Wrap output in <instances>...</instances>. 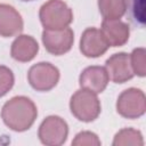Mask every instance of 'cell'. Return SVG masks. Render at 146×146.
Instances as JSON below:
<instances>
[{
  "label": "cell",
  "instance_id": "cell-10",
  "mask_svg": "<svg viewBox=\"0 0 146 146\" xmlns=\"http://www.w3.org/2000/svg\"><path fill=\"white\" fill-rule=\"evenodd\" d=\"M108 82L110 78L106 68L98 65L86 67L79 76L80 87L94 91L95 94H102L106 89Z\"/></svg>",
  "mask_w": 146,
  "mask_h": 146
},
{
  "label": "cell",
  "instance_id": "cell-2",
  "mask_svg": "<svg viewBox=\"0 0 146 146\" xmlns=\"http://www.w3.org/2000/svg\"><path fill=\"white\" fill-rule=\"evenodd\" d=\"M44 30H62L73 22V11L63 0H48L39 10Z\"/></svg>",
  "mask_w": 146,
  "mask_h": 146
},
{
  "label": "cell",
  "instance_id": "cell-1",
  "mask_svg": "<svg viewBox=\"0 0 146 146\" xmlns=\"http://www.w3.org/2000/svg\"><path fill=\"white\" fill-rule=\"evenodd\" d=\"M38 116V108L33 100L26 96H15L7 100L1 110L3 123L13 131L29 130Z\"/></svg>",
  "mask_w": 146,
  "mask_h": 146
},
{
  "label": "cell",
  "instance_id": "cell-12",
  "mask_svg": "<svg viewBox=\"0 0 146 146\" xmlns=\"http://www.w3.org/2000/svg\"><path fill=\"white\" fill-rule=\"evenodd\" d=\"M100 31L110 47H121L129 40L130 27L121 19H103Z\"/></svg>",
  "mask_w": 146,
  "mask_h": 146
},
{
  "label": "cell",
  "instance_id": "cell-15",
  "mask_svg": "<svg viewBox=\"0 0 146 146\" xmlns=\"http://www.w3.org/2000/svg\"><path fill=\"white\" fill-rule=\"evenodd\" d=\"M113 146H143L144 139L139 130L132 128L121 129L113 139Z\"/></svg>",
  "mask_w": 146,
  "mask_h": 146
},
{
  "label": "cell",
  "instance_id": "cell-7",
  "mask_svg": "<svg viewBox=\"0 0 146 146\" xmlns=\"http://www.w3.org/2000/svg\"><path fill=\"white\" fill-rule=\"evenodd\" d=\"M41 39L49 54L60 56L71 50L74 42V32L68 26L62 30H43Z\"/></svg>",
  "mask_w": 146,
  "mask_h": 146
},
{
  "label": "cell",
  "instance_id": "cell-17",
  "mask_svg": "<svg viewBox=\"0 0 146 146\" xmlns=\"http://www.w3.org/2000/svg\"><path fill=\"white\" fill-rule=\"evenodd\" d=\"M15 76L13 71L5 65H0V98L8 94L13 88Z\"/></svg>",
  "mask_w": 146,
  "mask_h": 146
},
{
  "label": "cell",
  "instance_id": "cell-19",
  "mask_svg": "<svg viewBox=\"0 0 146 146\" xmlns=\"http://www.w3.org/2000/svg\"><path fill=\"white\" fill-rule=\"evenodd\" d=\"M21 1H25V2H27V1H34V0H21Z\"/></svg>",
  "mask_w": 146,
  "mask_h": 146
},
{
  "label": "cell",
  "instance_id": "cell-6",
  "mask_svg": "<svg viewBox=\"0 0 146 146\" xmlns=\"http://www.w3.org/2000/svg\"><path fill=\"white\" fill-rule=\"evenodd\" d=\"M68 136V125L64 119L58 115L47 116L40 124L38 137L43 145L60 146Z\"/></svg>",
  "mask_w": 146,
  "mask_h": 146
},
{
  "label": "cell",
  "instance_id": "cell-3",
  "mask_svg": "<svg viewBox=\"0 0 146 146\" xmlns=\"http://www.w3.org/2000/svg\"><path fill=\"white\" fill-rule=\"evenodd\" d=\"M70 110L73 116L82 122L95 121L102 111L100 102L97 94L88 89H79L70 99Z\"/></svg>",
  "mask_w": 146,
  "mask_h": 146
},
{
  "label": "cell",
  "instance_id": "cell-9",
  "mask_svg": "<svg viewBox=\"0 0 146 146\" xmlns=\"http://www.w3.org/2000/svg\"><path fill=\"white\" fill-rule=\"evenodd\" d=\"M110 46L107 44L100 30L88 27L83 31L80 39V51L88 58H97L104 55Z\"/></svg>",
  "mask_w": 146,
  "mask_h": 146
},
{
  "label": "cell",
  "instance_id": "cell-18",
  "mask_svg": "<svg viewBox=\"0 0 146 146\" xmlns=\"http://www.w3.org/2000/svg\"><path fill=\"white\" fill-rule=\"evenodd\" d=\"M74 146H100L102 141L95 132L91 131H81L76 133L75 138L72 140Z\"/></svg>",
  "mask_w": 146,
  "mask_h": 146
},
{
  "label": "cell",
  "instance_id": "cell-13",
  "mask_svg": "<svg viewBox=\"0 0 146 146\" xmlns=\"http://www.w3.org/2000/svg\"><path fill=\"white\" fill-rule=\"evenodd\" d=\"M39 51V44L36 40L27 34H18L13 41L10 47L11 57L21 63H27L32 60Z\"/></svg>",
  "mask_w": 146,
  "mask_h": 146
},
{
  "label": "cell",
  "instance_id": "cell-8",
  "mask_svg": "<svg viewBox=\"0 0 146 146\" xmlns=\"http://www.w3.org/2000/svg\"><path fill=\"white\" fill-rule=\"evenodd\" d=\"M105 68L110 80L114 83H124L135 75L131 68L130 55L127 52H116L108 57L105 63Z\"/></svg>",
  "mask_w": 146,
  "mask_h": 146
},
{
  "label": "cell",
  "instance_id": "cell-4",
  "mask_svg": "<svg viewBox=\"0 0 146 146\" xmlns=\"http://www.w3.org/2000/svg\"><path fill=\"white\" fill-rule=\"evenodd\" d=\"M60 78L59 70L49 62H40L32 65L27 72V81L30 86L41 92L54 89Z\"/></svg>",
  "mask_w": 146,
  "mask_h": 146
},
{
  "label": "cell",
  "instance_id": "cell-11",
  "mask_svg": "<svg viewBox=\"0 0 146 146\" xmlns=\"http://www.w3.org/2000/svg\"><path fill=\"white\" fill-rule=\"evenodd\" d=\"M24 29L22 15L10 5L0 3V36L18 35Z\"/></svg>",
  "mask_w": 146,
  "mask_h": 146
},
{
  "label": "cell",
  "instance_id": "cell-5",
  "mask_svg": "<svg viewBox=\"0 0 146 146\" xmlns=\"http://www.w3.org/2000/svg\"><path fill=\"white\" fill-rule=\"evenodd\" d=\"M146 98L143 90L128 88L120 94L116 100V112L129 120L138 119L145 114Z\"/></svg>",
  "mask_w": 146,
  "mask_h": 146
},
{
  "label": "cell",
  "instance_id": "cell-16",
  "mask_svg": "<svg viewBox=\"0 0 146 146\" xmlns=\"http://www.w3.org/2000/svg\"><path fill=\"white\" fill-rule=\"evenodd\" d=\"M131 68L135 75L144 78L146 75V50L145 48H136L130 54Z\"/></svg>",
  "mask_w": 146,
  "mask_h": 146
},
{
  "label": "cell",
  "instance_id": "cell-14",
  "mask_svg": "<svg viewBox=\"0 0 146 146\" xmlns=\"http://www.w3.org/2000/svg\"><path fill=\"white\" fill-rule=\"evenodd\" d=\"M128 0H98L99 13L104 19H120L127 11Z\"/></svg>",
  "mask_w": 146,
  "mask_h": 146
}]
</instances>
